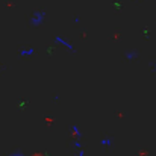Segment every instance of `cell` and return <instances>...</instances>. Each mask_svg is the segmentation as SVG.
Instances as JSON below:
<instances>
[{"mask_svg":"<svg viewBox=\"0 0 156 156\" xmlns=\"http://www.w3.org/2000/svg\"><path fill=\"white\" fill-rule=\"evenodd\" d=\"M44 18H46V12H44V11H35L34 15H32L30 24H32V26H40V24H43Z\"/></svg>","mask_w":156,"mask_h":156,"instance_id":"6da1fadb","label":"cell"},{"mask_svg":"<svg viewBox=\"0 0 156 156\" xmlns=\"http://www.w3.org/2000/svg\"><path fill=\"white\" fill-rule=\"evenodd\" d=\"M55 41L58 43V44H61V46H64V47H67V49H70V50H73V46L67 41V40H64L62 37H56L55 38Z\"/></svg>","mask_w":156,"mask_h":156,"instance_id":"7a4b0ae2","label":"cell"},{"mask_svg":"<svg viewBox=\"0 0 156 156\" xmlns=\"http://www.w3.org/2000/svg\"><path fill=\"white\" fill-rule=\"evenodd\" d=\"M34 53H35V49L29 47V49H23V50L20 52V55H21V56H32Z\"/></svg>","mask_w":156,"mask_h":156,"instance_id":"3957f363","label":"cell"},{"mask_svg":"<svg viewBox=\"0 0 156 156\" xmlns=\"http://www.w3.org/2000/svg\"><path fill=\"white\" fill-rule=\"evenodd\" d=\"M111 144H112V140H111V138L102 140V146H111Z\"/></svg>","mask_w":156,"mask_h":156,"instance_id":"277c9868","label":"cell"},{"mask_svg":"<svg viewBox=\"0 0 156 156\" xmlns=\"http://www.w3.org/2000/svg\"><path fill=\"white\" fill-rule=\"evenodd\" d=\"M77 156H85V153H83V150H82V149L79 150V153H77Z\"/></svg>","mask_w":156,"mask_h":156,"instance_id":"5b68a950","label":"cell"},{"mask_svg":"<svg viewBox=\"0 0 156 156\" xmlns=\"http://www.w3.org/2000/svg\"><path fill=\"white\" fill-rule=\"evenodd\" d=\"M12 156H23V155H20V153H14Z\"/></svg>","mask_w":156,"mask_h":156,"instance_id":"8992f818","label":"cell"}]
</instances>
